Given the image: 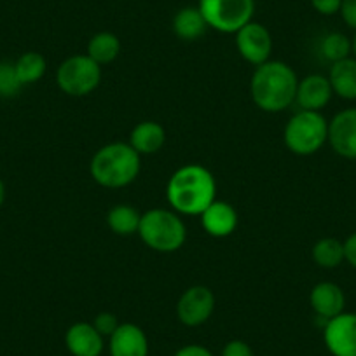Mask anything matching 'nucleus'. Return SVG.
Masks as SVG:
<instances>
[{"mask_svg": "<svg viewBox=\"0 0 356 356\" xmlns=\"http://www.w3.org/2000/svg\"><path fill=\"white\" fill-rule=\"evenodd\" d=\"M342 0H311V6L323 16H334L341 11Z\"/></svg>", "mask_w": 356, "mask_h": 356, "instance_id": "cd10ccee", "label": "nucleus"}, {"mask_svg": "<svg viewBox=\"0 0 356 356\" xmlns=\"http://www.w3.org/2000/svg\"><path fill=\"white\" fill-rule=\"evenodd\" d=\"M142 213L131 204H115L107 215V224L118 236L138 234Z\"/></svg>", "mask_w": 356, "mask_h": 356, "instance_id": "412c9836", "label": "nucleus"}, {"mask_svg": "<svg viewBox=\"0 0 356 356\" xmlns=\"http://www.w3.org/2000/svg\"><path fill=\"white\" fill-rule=\"evenodd\" d=\"M339 15L349 29L356 30V0H342Z\"/></svg>", "mask_w": 356, "mask_h": 356, "instance_id": "c85d7f7f", "label": "nucleus"}, {"mask_svg": "<svg viewBox=\"0 0 356 356\" xmlns=\"http://www.w3.org/2000/svg\"><path fill=\"white\" fill-rule=\"evenodd\" d=\"M334 91L328 77L320 74H311L299 81L296 93V104L300 111H314L320 112L321 108L330 104Z\"/></svg>", "mask_w": 356, "mask_h": 356, "instance_id": "f8f14e48", "label": "nucleus"}, {"mask_svg": "<svg viewBox=\"0 0 356 356\" xmlns=\"http://www.w3.org/2000/svg\"><path fill=\"white\" fill-rule=\"evenodd\" d=\"M200 11L208 29L236 33L252 22L255 0H200Z\"/></svg>", "mask_w": 356, "mask_h": 356, "instance_id": "0eeeda50", "label": "nucleus"}, {"mask_svg": "<svg viewBox=\"0 0 356 356\" xmlns=\"http://www.w3.org/2000/svg\"><path fill=\"white\" fill-rule=\"evenodd\" d=\"M200 218L204 231L213 238H227L238 227V211L227 201L215 200Z\"/></svg>", "mask_w": 356, "mask_h": 356, "instance_id": "2eb2a0df", "label": "nucleus"}, {"mask_svg": "<svg viewBox=\"0 0 356 356\" xmlns=\"http://www.w3.org/2000/svg\"><path fill=\"white\" fill-rule=\"evenodd\" d=\"M173 32L178 39L193 42L207 33L208 25L201 15L200 8H184L173 16Z\"/></svg>", "mask_w": 356, "mask_h": 356, "instance_id": "6ab92c4d", "label": "nucleus"}, {"mask_svg": "<svg viewBox=\"0 0 356 356\" xmlns=\"http://www.w3.org/2000/svg\"><path fill=\"white\" fill-rule=\"evenodd\" d=\"M65 344L72 356H100L105 348V337L93 323L79 321L67 330Z\"/></svg>", "mask_w": 356, "mask_h": 356, "instance_id": "ddd939ff", "label": "nucleus"}, {"mask_svg": "<svg viewBox=\"0 0 356 356\" xmlns=\"http://www.w3.org/2000/svg\"><path fill=\"white\" fill-rule=\"evenodd\" d=\"M222 356H253V351L248 346V342L234 339V341H229L227 344L224 346Z\"/></svg>", "mask_w": 356, "mask_h": 356, "instance_id": "bb28decb", "label": "nucleus"}, {"mask_svg": "<svg viewBox=\"0 0 356 356\" xmlns=\"http://www.w3.org/2000/svg\"><path fill=\"white\" fill-rule=\"evenodd\" d=\"M332 91L341 97L342 100H356V60L346 58V60L335 61L330 67L328 74Z\"/></svg>", "mask_w": 356, "mask_h": 356, "instance_id": "a211bd4d", "label": "nucleus"}, {"mask_svg": "<svg viewBox=\"0 0 356 356\" xmlns=\"http://www.w3.org/2000/svg\"><path fill=\"white\" fill-rule=\"evenodd\" d=\"M23 84L18 77L15 63L0 61V98H15L22 91Z\"/></svg>", "mask_w": 356, "mask_h": 356, "instance_id": "393cba45", "label": "nucleus"}, {"mask_svg": "<svg viewBox=\"0 0 356 356\" xmlns=\"http://www.w3.org/2000/svg\"><path fill=\"white\" fill-rule=\"evenodd\" d=\"M323 341L332 356H356V313H341L325 323Z\"/></svg>", "mask_w": 356, "mask_h": 356, "instance_id": "9d476101", "label": "nucleus"}, {"mask_svg": "<svg viewBox=\"0 0 356 356\" xmlns=\"http://www.w3.org/2000/svg\"><path fill=\"white\" fill-rule=\"evenodd\" d=\"M175 356H213V353L208 348H204V346L187 344L184 346V348L178 349V351L175 353Z\"/></svg>", "mask_w": 356, "mask_h": 356, "instance_id": "c756f323", "label": "nucleus"}, {"mask_svg": "<svg viewBox=\"0 0 356 356\" xmlns=\"http://www.w3.org/2000/svg\"><path fill=\"white\" fill-rule=\"evenodd\" d=\"M93 325H95V328H97V330L104 335V337H111V335L118 330L119 325L121 323H119L118 316H115L114 313H108V311H105V313L97 314V318L93 320Z\"/></svg>", "mask_w": 356, "mask_h": 356, "instance_id": "a878e982", "label": "nucleus"}, {"mask_svg": "<svg viewBox=\"0 0 356 356\" xmlns=\"http://www.w3.org/2000/svg\"><path fill=\"white\" fill-rule=\"evenodd\" d=\"M296 72L285 61H266L255 68L250 81V93L252 100L260 111L276 114L283 112L296 104L297 93Z\"/></svg>", "mask_w": 356, "mask_h": 356, "instance_id": "f03ea898", "label": "nucleus"}, {"mask_svg": "<svg viewBox=\"0 0 356 356\" xmlns=\"http://www.w3.org/2000/svg\"><path fill=\"white\" fill-rule=\"evenodd\" d=\"M108 351L111 356H147L149 339L138 325L121 323L108 337Z\"/></svg>", "mask_w": 356, "mask_h": 356, "instance_id": "4468645a", "label": "nucleus"}, {"mask_svg": "<svg viewBox=\"0 0 356 356\" xmlns=\"http://www.w3.org/2000/svg\"><path fill=\"white\" fill-rule=\"evenodd\" d=\"M344 260L356 269V232L344 241Z\"/></svg>", "mask_w": 356, "mask_h": 356, "instance_id": "7c9ffc66", "label": "nucleus"}, {"mask_svg": "<svg viewBox=\"0 0 356 356\" xmlns=\"http://www.w3.org/2000/svg\"><path fill=\"white\" fill-rule=\"evenodd\" d=\"M4 201H6V186L2 182V178H0V208L4 207Z\"/></svg>", "mask_w": 356, "mask_h": 356, "instance_id": "2f4dec72", "label": "nucleus"}, {"mask_svg": "<svg viewBox=\"0 0 356 356\" xmlns=\"http://www.w3.org/2000/svg\"><path fill=\"white\" fill-rule=\"evenodd\" d=\"M309 304L314 313H316V316L328 321L330 318H335L337 314L344 313L346 296L337 283L321 282L314 285L313 290H311Z\"/></svg>", "mask_w": 356, "mask_h": 356, "instance_id": "dca6fc26", "label": "nucleus"}, {"mask_svg": "<svg viewBox=\"0 0 356 356\" xmlns=\"http://www.w3.org/2000/svg\"><path fill=\"white\" fill-rule=\"evenodd\" d=\"M217 182L208 168L184 164L166 184V200L178 215L200 217L217 200Z\"/></svg>", "mask_w": 356, "mask_h": 356, "instance_id": "f257e3e1", "label": "nucleus"}, {"mask_svg": "<svg viewBox=\"0 0 356 356\" xmlns=\"http://www.w3.org/2000/svg\"><path fill=\"white\" fill-rule=\"evenodd\" d=\"M15 67L23 86H30L39 82L47 70L46 58L40 53H35V51H29V53L22 54V56L15 61Z\"/></svg>", "mask_w": 356, "mask_h": 356, "instance_id": "5701e85b", "label": "nucleus"}, {"mask_svg": "<svg viewBox=\"0 0 356 356\" xmlns=\"http://www.w3.org/2000/svg\"><path fill=\"white\" fill-rule=\"evenodd\" d=\"M236 47L243 60L259 67L271 58L273 37L262 23L250 22L236 32Z\"/></svg>", "mask_w": 356, "mask_h": 356, "instance_id": "1a4fd4ad", "label": "nucleus"}, {"mask_svg": "<svg viewBox=\"0 0 356 356\" xmlns=\"http://www.w3.org/2000/svg\"><path fill=\"white\" fill-rule=\"evenodd\" d=\"M56 82L68 97H88L100 86L102 67L88 54H74L61 61L56 70Z\"/></svg>", "mask_w": 356, "mask_h": 356, "instance_id": "423d86ee", "label": "nucleus"}, {"mask_svg": "<svg viewBox=\"0 0 356 356\" xmlns=\"http://www.w3.org/2000/svg\"><path fill=\"white\" fill-rule=\"evenodd\" d=\"M320 54L330 63L349 58L351 54V39L341 32H330L321 39Z\"/></svg>", "mask_w": 356, "mask_h": 356, "instance_id": "b1692460", "label": "nucleus"}, {"mask_svg": "<svg viewBox=\"0 0 356 356\" xmlns=\"http://www.w3.org/2000/svg\"><path fill=\"white\" fill-rule=\"evenodd\" d=\"M215 311V296L208 286H189L180 296L177 304V316L186 327H200L207 323Z\"/></svg>", "mask_w": 356, "mask_h": 356, "instance_id": "6e6552de", "label": "nucleus"}, {"mask_svg": "<svg viewBox=\"0 0 356 356\" xmlns=\"http://www.w3.org/2000/svg\"><path fill=\"white\" fill-rule=\"evenodd\" d=\"M351 53H353V58L356 60V33H355V37H353V40H351Z\"/></svg>", "mask_w": 356, "mask_h": 356, "instance_id": "473e14b6", "label": "nucleus"}, {"mask_svg": "<svg viewBox=\"0 0 356 356\" xmlns=\"http://www.w3.org/2000/svg\"><path fill=\"white\" fill-rule=\"evenodd\" d=\"M328 143L335 154L356 159V108H346L328 122Z\"/></svg>", "mask_w": 356, "mask_h": 356, "instance_id": "9b49d317", "label": "nucleus"}, {"mask_svg": "<svg viewBox=\"0 0 356 356\" xmlns=\"http://www.w3.org/2000/svg\"><path fill=\"white\" fill-rule=\"evenodd\" d=\"M138 236L154 252L173 253L186 243L187 227L177 211L152 208L142 213Z\"/></svg>", "mask_w": 356, "mask_h": 356, "instance_id": "20e7f679", "label": "nucleus"}, {"mask_svg": "<svg viewBox=\"0 0 356 356\" xmlns=\"http://www.w3.org/2000/svg\"><path fill=\"white\" fill-rule=\"evenodd\" d=\"M128 143L140 156L157 154L166 143V131L159 122L143 121L131 129Z\"/></svg>", "mask_w": 356, "mask_h": 356, "instance_id": "f3484780", "label": "nucleus"}, {"mask_svg": "<svg viewBox=\"0 0 356 356\" xmlns=\"http://www.w3.org/2000/svg\"><path fill=\"white\" fill-rule=\"evenodd\" d=\"M313 260L323 269H335L344 262V243L335 238H321L313 246Z\"/></svg>", "mask_w": 356, "mask_h": 356, "instance_id": "4be33fe9", "label": "nucleus"}, {"mask_svg": "<svg viewBox=\"0 0 356 356\" xmlns=\"http://www.w3.org/2000/svg\"><path fill=\"white\" fill-rule=\"evenodd\" d=\"M86 54L93 61H97L100 67L108 65L121 54V40L115 33L100 32L89 39Z\"/></svg>", "mask_w": 356, "mask_h": 356, "instance_id": "aec40b11", "label": "nucleus"}, {"mask_svg": "<svg viewBox=\"0 0 356 356\" xmlns=\"http://www.w3.org/2000/svg\"><path fill=\"white\" fill-rule=\"evenodd\" d=\"M129 143L112 142L95 152L89 173L98 186L105 189H122L138 178L142 161Z\"/></svg>", "mask_w": 356, "mask_h": 356, "instance_id": "7ed1b4c3", "label": "nucleus"}, {"mask_svg": "<svg viewBox=\"0 0 356 356\" xmlns=\"http://www.w3.org/2000/svg\"><path fill=\"white\" fill-rule=\"evenodd\" d=\"M286 149L297 156H313L328 142V121L321 112L299 111L283 131Z\"/></svg>", "mask_w": 356, "mask_h": 356, "instance_id": "39448f33", "label": "nucleus"}]
</instances>
